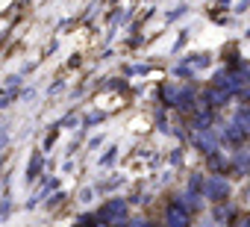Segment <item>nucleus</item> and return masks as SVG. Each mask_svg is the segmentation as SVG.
Wrapping results in <instances>:
<instances>
[{
	"label": "nucleus",
	"instance_id": "obj_1",
	"mask_svg": "<svg viewBox=\"0 0 250 227\" xmlns=\"http://www.w3.org/2000/svg\"><path fill=\"white\" fill-rule=\"evenodd\" d=\"M209 192H212V195H215V198H221V195H224V192H227V186H224V183H221V180H212V183H209Z\"/></svg>",
	"mask_w": 250,
	"mask_h": 227
},
{
	"label": "nucleus",
	"instance_id": "obj_2",
	"mask_svg": "<svg viewBox=\"0 0 250 227\" xmlns=\"http://www.w3.org/2000/svg\"><path fill=\"white\" fill-rule=\"evenodd\" d=\"M241 227H250V218H244V221H241Z\"/></svg>",
	"mask_w": 250,
	"mask_h": 227
}]
</instances>
